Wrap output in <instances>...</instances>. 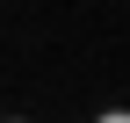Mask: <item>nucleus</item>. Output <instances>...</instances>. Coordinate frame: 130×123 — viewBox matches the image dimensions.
Returning <instances> with one entry per match:
<instances>
[{
    "mask_svg": "<svg viewBox=\"0 0 130 123\" xmlns=\"http://www.w3.org/2000/svg\"><path fill=\"white\" fill-rule=\"evenodd\" d=\"M94 123H130V109H101V116H94Z\"/></svg>",
    "mask_w": 130,
    "mask_h": 123,
    "instance_id": "nucleus-1",
    "label": "nucleus"
},
{
    "mask_svg": "<svg viewBox=\"0 0 130 123\" xmlns=\"http://www.w3.org/2000/svg\"><path fill=\"white\" fill-rule=\"evenodd\" d=\"M7 123H29V116H7Z\"/></svg>",
    "mask_w": 130,
    "mask_h": 123,
    "instance_id": "nucleus-2",
    "label": "nucleus"
}]
</instances>
